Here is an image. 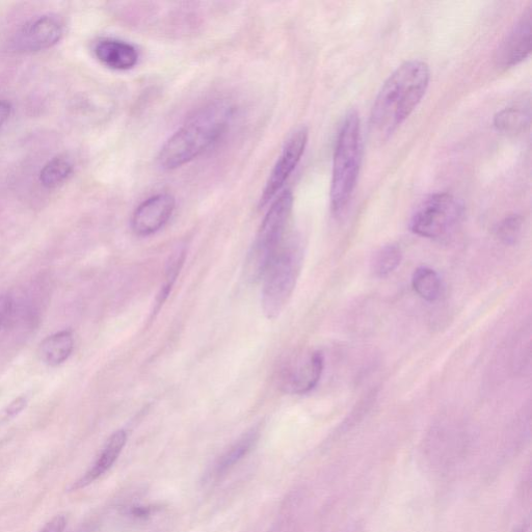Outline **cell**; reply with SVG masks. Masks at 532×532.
<instances>
[{
  "mask_svg": "<svg viewBox=\"0 0 532 532\" xmlns=\"http://www.w3.org/2000/svg\"><path fill=\"white\" fill-rule=\"evenodd\" d=\"M431 70L420 60L399 66L382 86L370 115L372 139L383 142L401 127L414 113L427 93Z\"/></svg>",
  "mask_w": 532,
  "mask_h": 532,
  "instance_id": "cell-1",
  "label": "cell"
},
{
  "mask_svg": "<svg viewBox=\"0 0 532 532\" xmlns=\"http://www.w3.org/2000/svg\"><path fill=\"white\" fill-rule=\"evenodd\" d=\"M232 114L224 101L206 105L166 141L157 155L158 166L173 171L193 162L222 138Z\"/></svg>",
  "mask_w": 532,
  "mask_h": 532,
  "instance_id": "cell-2",
  "label": "cell"
},
{
  "mask_svg": "<svg viewBox=\"0 0 532 532\" xmlns=\"http://www.w3.org/2000/svg\"><path fill=\"white\" fill-rule=\"evenodd\" d=\"M362 162V133L359 114L345 115L336 140L330 190L331 209L336 217L347 210L354 195Z\"/></svg>",
  "mask_w": 532,
  "mask_h": 532,
  "instance_id": "cell-3",
  "label": "cell"
},
{
  "mask_svg": "<svg viewBox=\"0 0 532 532\" xmlns=\"http://www.w3.org/2000/svg\"><path fill=\"white\" fill-rule=\"evenodd\" d=\"M294 207L289 190L281 192L262 221L245 264V276L250 282L260 281L272 260L285 242L288 224Z\"/></svg>",
  "mask_w": 532,
  "mask_h": 532,
  "instance_id": "cell-4",
  "label": "cell"
},
{
  "mask_svg": "<svg viewBox=\"0 0 532 532\" xmlns=\"http://www.w3.org/2000/svg\"><path fill=\"white\" fill-rule=\"evenodd\" d=\"M303 263V249L296 236L285 239L262 280V309L266 317L275 319L283 311L294 292Z\"/></svg>",
  "mask_w": 532,
  "mask_h": 532,
  "instance_id": "cell-5",
  "label": "cell"
},
{
  "mask_svg": "<svg viewBox=\"0 0 532 532\" xmlns=\"http://www.w3.org/2000/svg\"><path fill=\"white\" fill-rule=\"evenodd\" d=\"M464 207L451 194L437 193L424 200L411 219V231L425 238H441L461 222Z\"/></svg>",
  "mask_w": 532,
  "mask_h": 532,
  "instance_id": "cell-6",
  "label": "cell"
},
{
  "mask_svg": "<svg viewBox=\"0 0 532 532\" xmlns=\"http://www.w3.org/2000/svg\"><path fill=\"white\" fill-rule=\"evenodd\" d=\"M309 139L307 127H299L285 143L278 161L264 186L259 207L268 205L281 193L286 181L296 170L305 153Z\"/></svg>",
  "mask_w": 532,
  "mask_h": 532,
  "instance_id": "cell-7",
  "label": "cell"
},
{
  "mask_svg": "<svg viewBox=\"0 0 532 532\" xmlns=\"http://www.w3.org/2000/svg\"><path fill=\"white\" fill-rule=\"evenodd\" d=\"M176 199L169 193L156 194L133 212L131 227L139 236H150L161 230L173 216Z\"/></svg>",
  "mask_w": 532,
  "mask_h": 532,
  "instance_id": "cell-8",
  "label": "cell"
},
{
  "mask_svg": "<svg viewBox=\"0 0 532 532\" xmlns=\"http://www.w3.org/2000/svg\"><path fill=\"white\" fill-rule=\"evenodd\" d=\"M531 36L532 10L529 7L497 50L499 68L510 69L524 62L530 56Z\"/></svg>",
  "mask_w": 532,
  "mask_h": 532,
  "instance_id": "cell-9",
  "label": "cell"
},
{
  "mask_svg": "<svg viewBox=\"0 0 532 532\" xmlns=\"http://www.w3.org/2000/svg\"><path fill=\"white\" fill-rule=\"evenodd\" d=\"M325 368V359L321 352L289 365L282 370L281 388L289 394H306L321 381Z\"/></svg>",
  "mask_w": 532,
  "mask_h": 532,
  "instance_id": "cell-10",
  "label": "cell"
},
{
  "mask_svg": "<svg viewBox=\"0 0 532 532\" xmlns=\"http://www.w3.org/2000/svg\"><path fill=\"white\" fill-rule=\"evenodd\" d=\"M64 34L59 18L42 16L25 26L19 38V44L26 51H41L60 42Z\"/></svg>",
  "mask_w": 532,
  "mask_h": 532,
  "instance_id": "cell-11",
  "label": "cell"
},
{
  "mask_svg": "<svg viewBox=\"0 0 532 532\" xmlns=\"http://www.w3.org/2000/svg\"><path fill=\"white\" fill-rule=\"evenodd\" d=\"M127 443L124 430L115 432L102 447L99 456L91 468L69 488L70 492L82 490L98 481L108 473L118 461Z\"/></svg>",
  "mask_w": 532,
  "mask_h": 532,
  "instance_id": "cell-12",
  "label": "cell"
},
{
  "mask_svg": "<svg viewBox=\"0 0 532 532\" xmlns=\"http://www.w3.org/2000/svg\"><path fill=\"white\" fill-rule=\"evenodd\" d=\"M94 52L102 65L117 71L135 68L139 62L137 48L120 40H101L96 44Z\"/></svg>",
  "mask_w": 532,
  "mask_h": 532,
  "instance_id": "cell-13",
  "label": "cell"
},
{
  "mask_svg": "<svg viewBox=\"0 0 532 532\" xmlns=\"http://www.w3.org/2000/svg\"><path fill=\"white\" fill-rule=\"evenodd\" d=\"M260 438V429L253 428L233 443L219 458L212 476L221 477L243 461L253 450Z\"/></svg>",
  "mask_w": 532,
  "mask_h": 532,
  "instance_id": "cell-14",
  "label": "cell"
},
{
  "mask_svg": "<svg viewBox=\"0 0 532 532\" xmlns=\"http://www.w3.org/2000/svg\"><path fill=\"white\" fill-rule=\"evenodd\" d=\"M74 350V337L70 331H62L47 337L39 347V357L43 363L57 367L66 362Z\"/></svg>",
  "mask_w": 532,
  "mask_h": 532,
  "instance_id": "cell-15",
  "label": "cell"
},
{
  "mask_svg": "<svg viewBox=\"0 0 532 532\" xmlns=\"http://www.w3.org/2000/svg\"><path fill=\"white\" fill-rule=\"evenodd\" d=\"M530 124V109L525 104L510 106L503 109L494 117L496 130L505 136H516Z\"/></svg>",
  "mask_w": 532,
  "mask_h": 532,
  "instance_id": "cell-16",
  "label": "cell"
},
{
  "mask_svg": "<svg viewBox=\"0 0 532 532\" xmlns=\"http://www.w3.org/2000/svg\"><path fill=\"white\" fill-rule=\"evenodd\" d=\"M412 286L416 294L425 301L435 302L441 296V279L430 268L417 269L412 277Z\"/></svg>",
  "mask_w": 532,
  "mask_h": 532,
  "instance_id": "cell-17",
  "label": "cell"
},
{
  "mask_svg": "<svg viewBox=\"0 0 532 532\" xmlns=\"http://www.w3.org/2000/svg\"><path fill=\"white\" fill-rule=\"evenodd\" d=\"M73 173V166L64 157L51 159L41 171L40 181L46 189H56L62 185Z\"/></svg>",
  "mask_w": 532,
  "mask_h": 532,
  "instance_id": "cell-18",
  "label": "cell"
},
{
  "mask_svg": "<svg viewBox=\"0 0 532 532\" xmlns=\"http://www.w3.org/2000/svg\"><path fill=\"white\" fill-rule=\"evenodd\" d=\"M185 256H186L185 250L178 249L170 257L168 265H167L165 280L162 285L161 291H159V294L156 298V303H155L153 314H156L159 311V309H161L162 306L165 304L167 299L169 298L170 292L182 269Z\"/></svg>",
  "mask_w": 532,
  "mask_h": 532,
  "instance_id": "cell-19",
  "label": "cell"
},
{
  "mask_svg": "<svg viewBox=\"0 0 532 532\" xmlns=\"http://www.w3.org/2000/svg\"><path fill=\"white\" fill-rule=\"evenodd\" d=\"M403 253L401 248L395 245H388L382 248L372 261V272L378 278H385L391 275L401 264Z\"/></svg>",
  "mask_w": 532,
  "mask_h": 532,
  "instance_id": "cell-20",
  "label": "cell"
},
{
  "mask_svg": "<svg viewBox=\"0 0 532 532\" xmlns=\"http://www.w3.org/2000/svg\"><path fill=\"white\" fill-rule=\"evenodd\" d=\"M523 219L518 215L505 218L496 229V235L505 245H515L521 236Z\"/></svg>",
  "mask_w": 532,
  "mask_h": 532,
  "instance_id": "cell-21",
  "label": "cell"
},
{
  "mask_svg": "<svg viewBox=\"0 0 532 532\" xmlns=\"http://www.w3.org/2000/svg\"><path fill=\"white\" fill-rule=\"evenodd\" d=\"M66 526V518L63 515H58L48 521L40 532H64Z\"/></svg>",
  "mask_w": 532,
  "mask_h": 532,
  "instance_id": "cell-22",
  "label": "cell"
},
{
  "mask_svg": "<svg viewBox=\"0 0 532 532\" xmlns=\"http://www.w3.org/2000/svg\"><path fill=\"white\" fill-rule=\"evenodd\" d=\"M26 405H28V398L25 396L16 398L6 410L7 417L13 418L17 416L25 409Z\"/></svg>",
  "mask_w": 532,
  "mask_h": 532,
  "instance_id": "cell-23",
  "label": "cell"
},
{
  "mask_svg": "<svg viewBox=\"0 0 532 532\" xmlns=\"http://www.w3.org/2000/svg\"><path fill=\"white\" fill-rule=\"evenodd\" d=\"M12 309V301L6 296H0V325L9 316Z\"/></svg>",
  "mask_w": 532,
  "mask_h": 532,
  "instance_id": "cell-24",
  "label": "cell"
},
{
  "mask_svg": "<svg viewBox=\"0 0 532 532\" xmlns=\"http://www.w3.org/2000/svg\"><path fill=\"white\" fill-rule=\"evenodd\" d=\"M11 115V105L6 101H0V127H2Z\"/></svg>",
  "mask_w": 532,
  "mask_h": 532,
  "instance_id": "cell-25",
  "label": "cell"
},
{
  "mask_svg": "<svg viewBox=\"0 0 532 532\" xmlns=\"http://www.w3.org/2000/svg\"><path fill=\"white\" fill-rule=\"evenodd\" d=\"M515 532H529V529L525 526L518 528Z\"/></svg>",
  "mask_w": 532,
  "mask_h": 532,
  "instance_id": "cell-26",
  "label": "cell"
}]
</instances>
